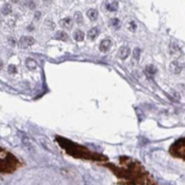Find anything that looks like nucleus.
Returning a JSON list of instances; mask_svg holds the SVG:
<instances>
[{"instance_id":"1","label":"nucleus","mask_w":185,"mask_h":185,"mask_svg":"<svg viewBox=\"0 0 185 185\" xmlns=\"http://www.w3.org/2000/svg\"><path fill=\"white\" fill-rule=\"evenodd\" d=\"M112 172L120 179L121 185H156L154 179L137 161L131 158L121 156L120 166L106 164Z\"/></svg>"},{"instance_id":"2","label":"nucleus","mask_w":185,"mask_h":185,"mask_svg":"<svg viewBox=\"0 0 185 185\" xmlns=\"http://www.w3.org/2000/svg\"><path fill=\"white\" fill-rule=\"evenodd\" d=\"M58 144L63 148L66 151L68 152V154L72 155L74 158H83V160H90V161H106L108 158L104 155L98 154V153H94V152H91L90 150H88L87 148L82 145H79L74 142H71L69 140L63 139L61 137H55Z\"/></svg>"},{"instance_id":"3","label":"nucleus","mask_w":185,"mask_h":185,"mask_svg":"<svg viewBox=\"0 0 185 185\" xmlns=\"http://www.w3.org/2000/svg\"><path fill=\"white\" fill-rule=\"evenodd\" d=\"M0 158H1V164H0L1 173H10L20 166L18 158L6 150H0Z\"/></svg>"},{"instance_id":"4","label":"nucleus","mask_w":185,"mask_h":185,"mask_svg":"<svg viewBox=\"0 0 185 185\" xmlns=\"http://www.w3.org/2000/svg\"><path fill=\"white\" fill-rule=\"evenodd\" d=\"M170 153L176 158L185 160V137L176 141L173 145L170 148Z\"/></svg>"},{"instance_id":"5","label":"nucleus","mask_w":185,"mask_h":185,"mask_svg":"<svg viewBox=\"0 0 185 185\" xmlns=\"http://www.w3.org/2000/svg\"><path fill=\"white\" fill-rule=\"evenodd\" d=\"M34 43V39L32 37H29V36H23L19 40V47L21 49L29 48V47H31Z\"/></svg>"},{"instance_id":"6","label":"nucleus","mask_w":185,"mask_h":185,"mask_svg":"<svg viewBox=\"0 0 185 185\" xmlns=\"http://www.w3.org/2000/svg\"><path fill=\"white\" fill-rule=\"evenodd\" d=\"M130 53H131L130 48H129V47H126V46H123V47H121V48L119 49L118 57L120 59H122V60H125V59L130 55Z\"/></svg>"},{"instance_id":"7","label":"nucleus","mask_w":185,"mask_h":185,"mask_svg":"<svg viewBox=\"0 0 185 185\" xmlns=\"http://www.w3.org/2000/svg\"><path fill=\"white\" fill-rule=\"evenodd\" d=\"M112 46V42H111V40L110 39H104L101 41V43L99 44V50L101 52H106L109 51L110 48Z\"/></svg>"},{"instance_id":"8","label":"nucleus","mask_w":185,"mask_h":185,"mask_svg":"<svg viewBox=\"0 0 185 185\" xmlns=\"http://www.w3.org/2000/svg\"><path fill=\"white\" fill-rule=\"evenodd\" d=\"M59 24H60V27H62L63 29H71L73 26V20L71 18H69V17H67V18H63L62 20H60Z\"/></svg>"},{"instance_id":"9","label":"nucleus","mask_w":185,"mask_h":185,"mask_svg":"<svg viewBox=\"0 0 185 185\" xmlns=\"http://www.w3.org/2000/svg\"><path fill=\"white\" fill-rule=\"evenodd\" d=\"M104 6H105V9L108 10V11L114 12V11L118 10L119 3H118V1H106Z\"/></svg>"},{"instance_id":"10","label":"nucleus","mask_w":185,"mask_h":185,"mask_svg":"<svg viewBox=\"0 0 185 185\" xmlns=\"http://www.w3.org/2000/svg\"><path fill=\"white\" fill-rule=\"evenodd\" d=\"M170 71L172 73H174V74H179V73H181V71H182V67H181L176 61H173V62L170 63Z\"/></svg>"},{"instance_id":"11","label":"nucleus","mask_w":185,"mask_h":185,"mask_svg":"<svg viewBox=\"0 0 185 185\" xmlns=\"http://www.w3.org/2000/svg\"><path fill=\"white\" fill-rule=\"evenodd\" d=\"M170 51H171V53H172L173 55H175V57H181V55H182V51H181V49H180V47L176 46L175 43H171Z\"/></svg>"},{"instance_id":"12","label":"nucleus","mask_w":185,"mask_h":185,"mask_svg":"<svg viewBox=\"0 0 185 185\" xmlns=\"http://www.w3.org/2000/svg\"><path fill=\"white\" fill-rule=\"evenodd\" d=\"M55 39L57 40H61V41H68V39H69V36H68L64 31H58L57 34H55V37H53Z\"/></svg>"},{"instance_id":"13","label":"nucleus","mask_w":185,"mask_h":185,"mask_svg":"<svg viewBox=\"0 0 185 185\" xmlns=\"http://www.w3.org/2000/svg\"><path fill=\"white\" fill-rule=\"evenodd\" d=\"M98 34H99V29L94 27L88 31V34H87V36H88V38L90 40H94L98 37Z\"/></svg>"},{"instance_id":"14","label":"nucleus","mask_w":185,"mask_h":185,"mask_svg":"<svg viewBox=\"0 0 185 185\" xmlns=\"http://www.w3.org/2000/svg\"><path fill=\"white\" fill-rule=\"evenodd\" d=\"M26 67L29 70H34L37 68L36 60H34L32 58H28L27 60H26Z\"/></svg>"},{"instance_id":"15","label":"nucleus","mask_w":185,"mask_h":185,"mask_svg":"<svg viewBox=\"0 0 185 185\" xmlns=\"http://www.w3.org/2000/svg\"><path fill=\"white\" fill-rule=\"evenodd\" d=\"M145 73L148 76H153L155 73H156V68H155L154 66L150 64V66H148V67L145 68Z\"/></svg>"},{"instance_id":"16","label":"nucleus","mask_w":185,"mask_h":185,"mask_svg":"<svg viewBox=\"0 0 185 185\" xmlns=\"http://www.w3.org/2000/svg\"><path fill=\"white\" fill-rule=\"evenodd\" d=\"M110 27H112L113 29H119V28L121 27V22H120V20H119L118 18H113L110 20L109 22Z\"/></svg>"},{"instance_id":"17","label":"nucleus","mask_w":185,"mask_h":185,"mask_svg":"<svg viewBox=\"0 0 185 185\" xmlns=\"http://www.w3.org/2000/svg\"><path fill=\"white\" fill-rule=\"evenodd\" d=\"M73 38H74V40L76 41H82V40L84 39V34H83V31L82 30H76V32H74V34H73Z\"/></svg>"},{"instance_id":"18","label":"nucleus","mask_w":185,"mask_h":185,"mask_svg":"<svg viewBox=\"0 0 185 185\" xmlns=\"http://www.w3.org/2000/svg\"><path fill=\"white\" fill-rule=\"evenodd\" d=\"M87 16H88L89 19H91V20H97L98 11L95 9H90L88 12H87Z\"/></svg>"},{"instance_id":"19","label":"nucleus","mask_w":185,"mask_h":185,"mask_svg":"<svg viewBox=\"0 0 185 185\" xmlns=\"http://www.w3.org/2000/svg\"><path fill=\"white\" fill-rule=\"evenodd\" d=\"M73 19L76 20V22L78 24H81L82 22H83V17H82L81 12H76V13H74V17H73Z\"/></svg>"},{"instance_id":"20","label":"nucleus","mask_w":185,"mask_h":185,"mask_svg":"<svg viewBox=\"0 0 185 185\" xmlns=\"http://www.w3.org/2000/svg\"><path fill=\"white\" fill-rule=\"evenodd\" d=\"M127 29H129L131 32H135V31H137V23H135V21L130 20L129 23H127Z\"/></svg>"},{"instance_id":"21","label":"nucleus","mask_w":185,"mask_h":185,"mask_svg":"<svg viewBox=\"0 0 185 185\" xmlns=\"http://www.w3.org/2000/svg\"><path fill=\"white\" fill-rule=\"evenodd\" d=\"M140 53H141V50L140 48H135L133 51V62H137L140 59Z\"/></svg>"},{"instance_id":"22","label":"nucleus","mask_w":185,"mask_h":185,"mask_svg":"<svg viewBox=\"0 0 185 185\" xmlns=\"http://www.w3.org/2000/svg\"><path fill=\"white\" fill-rule=\"evenodd\" d=\"M10 12H11V6L7 3V5H5V6L2 7V13L7 16V15H9Z\"/></svg>"},{"instance_id":"23","label":"nucleus","mask_w":185,"mask_h":185,"mask_svg":"<svg viewBox=\"0 0 185 185\" xmlns=\"http://www.w3.org/2000/svg\"><path fill=\"white\" fill-rule=\"evenodd\" d=\"M8 72H9L10 74H15V73H17V69H16L15 64H10L9 67H8Z\"/></svg>"},{"instance_id":"24","label":"nucleus","mask_w":185,"mask_h":185,"mask_svg":"<svg viewBox=\"0 0 185 185\" xmlns=\"http://www.w3.org/2000/svg\"><path fill=\"white\" fill-rule=\"evenodd\" d=\"M9 42L12 43V46H15V41H13V39H9Z\"/></svg>"}]
</instances>
